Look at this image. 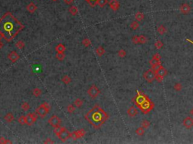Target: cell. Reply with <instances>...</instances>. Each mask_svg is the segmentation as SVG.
I'll return each mask as SVG.
<instances>
[{
    "label": "cell",
    "instance_id": "6da1fadb",
    "mask_svg": "<svg viewBox=\"0 0 193 144\" xmlns=\"http://www.w3.org/2000/svg\"><path fill=\"white\" fill-rule=\"evenodd\" d=\"M24 29L22 24L11 12H6L0 18V32L6 41H11Z\"/></svg>",
    "mask_w": 193,
    "mask_h": 144
},
{
    "label": "cell",
    "instance_id": "7a4b0ae2",
    "mask_svg": "<svg viewBox=\"0 0 193 144\" xmlns=\"http://www.w3.org/2000/svg\"><path fill=\"white\" fill-rule=\"evenodd\" d=\"M84 119L94 128L99 129L107 121L109 115L98 105H96L86 113Z\"/></svg>",
    "mask_w": 193,
    "mask_h": 144
},
{
    "label": "cell",
    "instance_id": "3957f363",
    "mask_svg": "<svg viewBox=\"0 0 193 144\" xmlns=\"http://www.w3.org/2000/svg\"><path fill=\"white\" fill-rule=\"evenodd\" d=\"M154 107H155V104L153 103L149 98H148L141 105H140L138 108L140 110L142 113H144V114H147L153 110Z\"/></svg>",
    "mask_w": 193,
    "mask_h": 144
},
{
    "label": "cell",
    "instance_id": "277c9868",
    "mask_svg": "<svg viewBox=\"0 0 193 144\" xmlns=\"http://www.w3.org/2000/svg\"><path fill=\"white\" fill-rule=\"evenodd\" d=\"M51 107L47 102H44L42 103L39 107H38L36 110V113L38 114V116L41 118H44L45 117V116L50 111Z\"/></svg>",
    "mask_w": 193,
    "mask_h": 144
},
{
    "label": "cell",
    "instance_id": "5b68a950",
    "mask_svg": "<svg viewBox=\"0 0 193 144\" xmlns=\"http://www.w3.org/2000/svg\"><path fill=\"white\" fill-rule=\"evenodd\" d=\"M136 93H137L136 95L132 99V102L138 107L145 101H146L149 98V97L146 95H145L143 92H141V91H136Z\"/></svg>",
    "mask_w": 193,
    "mask_h": 144
},
{
    "label": "cell",
    "instance_id": "8992f818",
    "mask_svg": "<svg viewBox=\"0 0 193 144\" xmlns=\"http://www.w3.org/2000/svg\"><path fill=\"white\" fill-rule=\"evenodd\" d=\"M156 74L152 68L147 70L143 74V78L149 83H152L156 80Z\"/></svg>",
    "mask_w": 193,
    "mask_h": 144
},
{
    "label": "cell",
    "instance_id": "52a82bcc",
    "mask_svg": "<svg viewBox=\"0 0 193 144\" xmlns=\"http://www.w3.org/2000/svg\"><path fill=\"white\" fill-rule=\"evenodd\" d=\"M88 94L91 98H96L100 94V90L96 85H92L88 90Z\"/></svg>",
    "mask_w": 193,
    "mask_h": 144
},
{
    "label": "cell",
    "instance_id": "ba28073f",
    "mask_svg": "<svg viewBox=\"0 0 193 144\" xmlns=\"http://www.w3.org/2000/svg\"><path fill=\"white\" fill-rule=\"evenodd\" d=\"M38 118V114L36 113H30L26 115V125L31 126L36 122Z\"/></svg>",
    "mask_w": 193,
    "mask_h": 144
},
{
    "label": "cell",
    "instance_id": "9c48e42d",
    "mask_svg": "<svg viewBox=\"0 0 193 144\" xmlns=\"http://www.w3.org/2000/svg\"><path fill=\"white\" fill-rule=\"evenodd\" d=\"M85 134H86V131H85L84 129H78V130L75 131H73V133H72V134H71V138L74 140H78L79 138L83 137Z\"/></svg>",
    "mask_w": 193,
    "mask_h": 144
},
{
    "label": "cell",
    "instance_id": "30bf717a",
    "mask_svg": "<svg viewBox=\"0 0 193 144\" xmlns=\"http://www.w3.org/2000/svg\"><path fill=\"white\" fill-rule=\"evenodd\" d=\"M48 123L50 125H51L52 127L55 128L57 126H59L60 124H61V119L58 117V116L56 115H54L52 116H51L49 119H48Z\"/></svg>",
    "mask_w": 193,
    "mask_h": 144
},
{
    "label": "cell",
    "instance_id": "8fae6325",
    "mask_svg": "<svg viewBox=\"0 0 193 144\" xmlns=\"http://www.w3.org/2000/svg\"><path fill=\"white\" fill-rule=\"evenodd\" d=\"M71 134L72 133H70L69 131H67V129L63 130V131H61L60 134H58V137L59 139L62 142H66L68 139L71 138Z\"/></svg>",
    "mask_w": 193,
    "mask_h": 144
},
{
    "label": "cell",
    "instance_id": "7c38bea8",
    "mask_svg": "<svg viewBox=\"0 0 193 144\" xmlns=\"http://www.w3.org/2000/svg\"><path fill=\"white\" fill-rule=\"evenodd\" d=\"M183 126L187 129H190L193 127V119L190 116L186 117L183 121Z\"/></svg>",
    "mask_w": 193,
    "mask_h": 144
},
{
    "label": "cell",
    "instance_id": "4fadbf2b",
    "mask_svg": "<svg viewBox=\"0 0 193 144\" xmlns=\"http://www.w3.org/2000/svg\"><path fill=\"white\" fill-rule=\"evenodd\" d=\"M180 11L183 14H188L191 11V7L187 3H183L180 6Z\"/></svg>",
    "mask_w": 193,
    "mask_h": 144
},
{
    "label": "cell",
    "instance_id": "5bb4252c",
    "mask_svg": "<svg viewBox=\"0 0 193 144\" xmlns=\"http://www.w3.org/2000/svg\"><path fill=\"white\" fill-rule=\"evenodd\" d=\"M8 59L11 62H16L20 59V56L16 51H11L8 55Z\"/></svg>",
    "mask_w": 193,
    "mask_h": 144
},
{
    "label": "cell",
    "instance_id": "9a60e30c",
    "mask_svg": "<svg viewBox=\"0 0 193 144\" xmlns=\"http://www.w3.org/2000/svg\"><path fill=\"white\" fill-rule=\"evenodd\" d=\"M109 5L110 8L114 11L119 10L120 7V4L118 0H110L109 2Z\"/></svg>",
    "mask_w": 193,
    "mask_h": 144
},
{
    "label": "cell",
    "instance_id": "2e32d148",
    "mask_svg": "<svg viewBox=\"0 0 193 144\" xmlns=\"http://www.w3.org/2000/svg\"><path fill=\"white\" fill-rule=\"evenodd\" d=\"M137 113H138V111H137L136 108L134 106H131V107H130L128 108V111H127L128 115L130 117H134L136 115H137Z\"/></svg>",
    "mask_w": 193,
    "mask_h": 144
},
{
    "label": "cell",
    "instance_id": "e0dca14e",
    "mask_svg": "<svg viewBox=\"0 0 193 144\" xmlns=\"http://www.w3.org/2000/svg\"><path fill=\"white\" fill-rule=\"evenodd\" d=\"M155 72H156L157 76H160V77H164V76H166L167 74V71L163 66H161Z\"/></svg>",
    "mask_w": 193,
    "mask_h": 144
},
{
    "label": "cell",
    "instance_id": "ac0fdd59",
    "mask_svg": "<svg viewBox=\"0 0 193 144\" xmlns=\"http://www.w3.org/2000/svg\"><path fill=\"white\" fill-rule=\"evenodd\" d=\"M26 9L27 11H29L30 14H33V13H35L36 12V11L37 10V6L36 5L35 3H33V2H30L29 5H26Z\"/></svg>",
    "mask_w": 193,
    "mask_h": 144
},
{
    "label": "cell",
    "instance_id": "d6986e66",
    "mask_svg": "<svg viewBox=\"0 0 193 144\" xmlns=\"http://www.w3.org/2000/svg\"><path fill=\"white\" fill-rule=\"evenodd\" d=\"M69 12L73 16L77 15L78 13V8H77L76 6H75V5H72V6H70L69 8Z\"/></svg>",
    "mask_w": 193,
    "mask_h": 144
},
{
    "label": "cell",
    "instance_id": "ffe728a7",
    "mask_svg": "<svg viewBox=\"0 0 193 144\" xmlns=\"http://www.w3.org/2000/svg\"><path fill=\"white\" fill-rule=\"evenodd\" d=\"M4 119H5V121H6L8 123H11V122H12L14 121L15 117H14V116H13V114H12V113H7L5 116H4Z\"/></svg>",
    "mask_w": 193,
    "mask_h": 144
},
{
    "label": "cell",
    "instance_id": "44dd1931",
    "mask_svg": "<svg viewBox=\"0 0 193 144\" xmlns=\"http://www.w3.org/2000/svg\"><path fill=\"white\" fill-rule=\"evenodd\" d=\"M55 50L57 53H64V51L66 50V47L62 44H58L55 47Z\"/></svg>",
    "mask_w": 193,
    "mask_h": 144
},
{
    "label": "cell",
    "instance_id": "7402d4cb",
    "mask_svg": "<svg viewBox=\"0 0 193 144\" xmlns=\"http://www.w3.org/2000/svg\"><path fill=\"white\" fill-rule=\"evenodd\" d=\"M134 17H135V20L136 21H138V22H140L142 21L143 19H144V17H145V16L144 14L142 13V12H137V13H136L135 15H134Z\"/></svg>",
    "mask_w": 193,
    "mask_h": 144
},
{
    "label": "cell",
    "instance_id": "603a6c76",
    "mask_svg": "<svg viewBox=\"0 0 193 144\" xmlns=\"http://www.w3.org/2000/svg\"><path fill=\"white\" fill-rule=\"evenodd\" d=\"M157 31H158V32L160 35H164V34L167 32V29H166V28H165V26H164L160 25V26L157 28Z\"/></svg>",
    "mask_w": 193,
    "mask_h": 144
},
{
    "label": "cell",
    "instance_id": "cb8c5ba5",
    "mask_svg": "<svg viewBox=\"0 0 193 144\" xmlns=\"http://www.w3.org/2000/svg\"><path fill=\"white\" fill-rule=\"evenodd\" d=\"M96 53H97V55L98 56H102L103 54L105 53V50L104 48L103 47L100 46L98 47L97 49H96Z\"/></svg>",
    "mask_w": 193,
    "mask_h": 144
},
{
    "label": "cell",
    "instance_id": "d4e9b609",
    "mask_svg": "<svg viewBox=\"0 0 193 144\" xmlns=\"http://www.w3.org/2000/svg\"><path fill=\"white\" fill-rule=\"evenodd\" d=\"M15 46L17 47L18 49L22 50V49H23V48H24V47H25V43H24V41H23L19 40V41H17V42H16Z\"/></svg>",
    "mask_w": 193,
    "mask_h": 144
},
{
    "label": "cell",
    "instance_id": "484cf974",
    "mask_svg": "<svg viewBox=\"0 0 193 144\" xmlns=\"http://www.w3.org/2000/svg\"><path fill=\"white\" fill-rule=\"evenodd\" d=\"M149 64H150V65H151L152 67H154V66H156L157 65H159V64H162V62L160 60H158L156 59H154V58H152L151 60L149 61Z\"/></svg>",
    "mask_w": 193,
    "mask_h": 144
},
{
    "label": "cell",
    "instance_id": "4316f807",
    "mask_svg": "<svg viewBox=\"0 0 193 144\" xmlns=\"http://www.w3.org/2000/svg\"><path fill=\"white\" fill-rule=\"evenodd\" d=\"M65 129L66 128L64 127H61V126L59 125V126H57V127L54 128V133L58 136V134H60L61 131H63V130H65Z\"/></svg>",
    "mask_w": 193,
    "mask_h": 144
},
{
    "label": "cell",
    "instance_id": "83f0119b",
    "mask_svg": "<svg viewBox=\"0 0 193 144\" xmlns=\"http://www.w3.org/2000/svg\"><path fill=\"white\" fill-rule=\"evenodd\" d=\"M42 90L39 89V88H35V89H32V94H33V95L34 96H36V97H39V95H42Z\"/></svg>",
    "mask_w": 193,
    "mask_h": 144
},
{
    "label": "cell",
    "instance_id": "f1b7e54d",
    "mask_svg": "<svg viewBox=\"0 0 193 144\" xmlns=\"http://www.w3.org/2000/svg\"><path fill=\"white\" fill-rule=\"evenodd\" d=\"M83 104V101L80 98H76L75 101H74V105L76 107H81Z\"/></svg>",
    "mask_w": 193,
    "mask_h": 144
},
{
    "label": "cell",
    "instance_id": "f546056e",
    "mask_svg": "<svg viewBox=\"0 0 193 144\" xmlns=\"http://www.w3.org/2000/svg\"><path fill=\"white\" fill-rule=\"evenodd\" d=\"M61 80H62V82H63V83H65L66 85L69 84V83H71V81H72V80H71L70 77H69L68 75L63 76V77H62V79H61Z\"/></svg>",
    "mask_w": 193,
    "mask_h": 144
},
{
    "label": "cell",
    "instance_id": "4dcf8cb0",
    "mask_svg": "<svg viewBox=\"0 0 193 144\" xmlns=\"http://www.w3.org/2000/svg\"><path fill=\"white\" fill-rule=\"evenodd\" d=\"M139 23H138V21H133L131 23H130V28H131V29H133V30H136L138 28H139Z\"/></svg>",
    "mask_w": 193,
    "mask_h": 144
},
{
    "label": "cell",
    "instance_id": "1f68e13d",
    "mask_svg": "<svg viewBox=\"0 0 193 144\" xmlns=\"http://www.w3.org/2000/svg\"><path fill=\"white\" fill-rule=\"evenodd\" d=\"M82 44L85 47H88L91 45V41H90V39L88 38H84L83 40H82Z\"/></svg>",
    "mask_w": 193,
    "mask_h": 144
},
{
    "label": "cell",
    "instance_id": "d6a6232c",
    "mask_svg": "<svg viewBox=\"0 0 193 144\" xmlns=\"http://www.w3.org/2000/svg\"><path fill=\"white\" fill-rule=\"evenodd\" d=\"M147 41H148L147 40V38L145 35H139V44H146Z\"/></svg>",
    "mask_w": 193,
    "mask_h": 144
},
{
    "label": "cell",
    "instance_id": "836d02e7",
    "mask_svg": "<svg viewBox=\"0 0 193 144\" xmlns=\"http://www.w3.org/2000/svg\"><path fill=\"white\" fill-rule=\"evenodd\" d=\"M135 133L138 136H143L144 134V133H145V130H144V128L143 127H140V128H138L136 130Z\"/></svg>",
    "mask_w": 193,
    "mask_h": 144
},
{
    "label": "cell",
    "instance_id": "e575fe53",
    "mask_svg": "<svg viewBox=\"0 0 193 144\" xmlns=\"http://www.w3.org/2000/svg\"><path fill=\"white\" fill-rule=\"evenodd\" d=\"M18 122L21 125L26 124V116H21L18 118Z\"/></svg>",
    "mask_w": 193,
    "mask_h": 144
},
{
    "label": "cell",
    "instance_id": "d590c367",
    "mask_svg": "<svg viewBox=\"0 0 193 144\" xmlns=\"http://www.w3.org/2000/svg\"><path fill=\"white\" fill-rule=\"evenodd\" d=\"M141 126H142L143 128H148L150 126V122H149L148 120L144 119V120H143V122H142V123H141Z\"/></svg>",
    "mask_w": 193,
    "mask_h": 144
},
{
    "label": "cell",
    "instance_id": "8d00e7d4",
    "mask_svg": "<svg viewBox=\"0 0 193 144\" xmlns=\"http://www.w3.org/2000/svg\"><path fill=\"white\" fill-rule=\"evenodd\" d=\"M21 108L23 109V111H27V110H29L30 109V106L29 103H27V102H23V103L21 104Z\"/></svg>",
    "mask_w": 193,
    "mask_h": 144
},
{
    "label": "cell",
    "instance_id": "74e56055",
    "mask_svg": "<svg viewBox=\"0 0 193 144\" xmlns=\"http://www.w3.org/2000/svg\"><path fill=\"white\" fill-rule=\"evenodd\" d=\"M164 46V44H163V42H162L161 40H158V41H156V43H155V47L156 48V49H161L162 47H163Z\"/></svg>",
    "mask_w": 193,
    "mask_h": 144
},
{
    "label": "cell",
    "instance_id": "f35d334b",
    "mask_svg": "<svg viewBox=\"0 0 193 144\" xmlns=\"http://www.w3.org/2000/svg\"><path fill=\"white\" fill-rule=\"evenodd\" d=\"M56 58L58 59L59 61H63V59H65V54H64V53H57Z\"/></svg>",
    "mask_w": 193,
    "mask_h": 144
},
{
    "label": "cell",
    "instance_id": "ab89813d",
    "mask_svg": "<svg viewBox=\"0 0 193 144\" xmlns=\"http://www.w3.org/2000/svg\"><path fill=\"white\" fill-rule=\"evenodd\" d=\"M107 3H108V0H98L97 1V5H99L100 8H103Z\"/></svg>",
    "mask_w": 193,
    "mask_h": 144
},
{
    "label": "cell",
    "instance_id": "60d3db41",
    "mask_svg": "<svg viewBox=\"0 0 193 144\" xmlns=\"http://www.w3.org/2000/svg\"><path fill=\"white\" fill-rule=\"evenodd\" d=\"M182 84L181 83H175L174 84V86H173V89L177 91V92H180L181 89H182Z\"/></svg>",
    "mask_w": 193,
    "mask_h": 144
},
{
    "label": "cell",
    "instance_id": "b9f144b4",
    "mask_svg": "<svg viewBox=\"0 0 193 144\" xmlns=\"http://www.w3.org/2000/svg\"><path fill=\"white\" fill-rule=\"evenodd\" d=\"M126 51L125 50H123V49H121L119 50L118 52V56L120 57V58H124V57L126 56Z\"/></svg>",
    "mask_w": 193,
    "mask_h": 144
},
{
    "label": "cell",
    "instance_id": "7bdbcfd3",
    "mask_svg": "<svg viewBox=\"0 0 193 144\" xmlns=\"http://www.w3.org/2000/svg\"><path fill=\"white\" fill-rule=\"evenodd\" d=\"M0 143L1 144H8V143H12V142L9 140L5 139V137H0Z\"/></svg>",
    "mask_w": 193,
    "mask_h": 144
},
{
    "label": "cell",
    "instance_id": "ee69618b",
    "mask_svg": "<svg viewBox=\"0 0 193 144\" xmlns=\"http://www.w3.org/2000/svg\"><path fill=\"white\" fill-rule=\"evenodd\" d=\"M67 112L69 113H73L74 111H75V110H76V107L73 106V104H69L67 106Z\"/></svg>",
    "mask_w": 193,
    "mask_h": 144
},
{
    "label": "cell",
    "instance_id": "f6af8a7d",
    "mask_svg": "<svg viewBox=\"0 0 193 144\" xmlns=\"http://www.w3.org/2000/svg\"><path fill=\"white\" fill-rule=\"evenodd\" d=\"M89 5H91V7H95L96 5H97V1L98 0H85Z\"/></svg>",
    "mask_w": 193,
    "mask_h": 144
},
{
    "label": "cell",
    "instance_id": "bcb514c9",
    "mask_svg": "<svg viewBox=\"0 0 193 144\" xmlns=\"http://www.w3.org/2000/svg\"><path fill=\"white\" fill-rule=\"evenodd\" d=\"M131 41H132V43L134 44H139V36L134 35L132 37V38H131Z\"/></svg>",
    "mask_w": 193,
    "mask_h": 144
},
{
    "label": "cell",
    "instance_id": "7dc6e473",
    "mask_svg": "<svg viewBox=\"0 0 193 144\" xmlns=\"http://www.w3.org/2000/svg\"><path fill=\"white\" fill-rule=\"evenodd\" d=\"M163 79H164V77H160V76H156V80L157 82L158 83H162L163 81Z\"/></svg>",
    "mask_w": 193,
    "mask_h": 144
},
{
    "label": "cell",
    "instance_id": "c3c4849f",
    "mask_svg": "<svg viewBox=\"0 0 193 144\" xmlns=\"http://www.w3.org/2000/svg\"><path fill=\"white\" fill-rule=\"evenodd\" d=\"M152 58L156 59H158V60H161V55H160L159 53H156L155 55H153Z\"/></svg>",
    "mask_w": 193,
    "mask_h": 144
},
{
    "label": "cell",
    "instance_id": "681fc988",
    "mask_svg": "<svg viewBox=\"0 0 193 144\" xmlns=\"http://www.w3.org/2000/svg\"><path fill=\"white\" fill-rule=\"evenodd\" d=\"M44 143L45 144H48V143H54V142L51 140V139H50V138H48L46 140H45L44 141Z\"/></svg>",
    "mask_w": 193,
    "mask_h": 144
},
{
    "label": "cell",
    "instance_id": "f907efd6",
    "mask_svg": "<svg viewBox=\"0 0 193 144\" xmlns=\"http://www.w3.org/2000/svg\"><path fill=\"white\" fill-rule=\"evenodd\" d=\"M64 2L67 4V5H72L73 2H74V0H64Z\"/></svg>",
    "mask_w": 193,
    "mask_h": 144
},
{
    "label": "cell",
    "instance_id": "816d5d0a",
    "mask_svg": "<svg viewBox=\"0 0 193 144\" xmlns=\"http://www.w3.org/2000/svg\"><path fill=\"white\" fill-rule=\"evenodd\" d=\"M2 47H3V43L2 42V41H0V50L2 48Z\"/></svg>",
    "mask_w": 193,
    "mask_h": 144
},
{
    "label": "cell",
    "instance_id": "f5cc1de1",
    "mask_svg": "<svg viewBox=\"0 0 193 144\" xmlns=\"http://www.w3.org/2000/svg\"><path fill=\"white\" fill-rule=\"evenodd\" d=\"M190 115H191V116H192L193 117V107H192V109L190 110Z\"/></svg>",
    "mask_w": 193,
    "mask_h": 144
},
{
    "label": "cell",
    "instance_id": "db71d44e",
    "mask_svg": "<svg viewBox=\"0 0 193 144\" xmlns=\"http://www.w3.org/2000/svg\"><path fill=\"white\" fill-rule=\"evenodd\" d=\"M2 38H3V35H2V33L0 32V41H1V40H2Z\"/></svg>",
    "mask_w": 193,
    "mask_h": 144
},
{
    "label": "cell",
    "instance_id": "11a10c76",
    "mask_svg": "<svg viewBox=\"0 0 193 144\" xmlns=\"http://www.w3.org/2000/svg\"><path fill=\"white\" fill-rule=\"evenodd\" d=\"M53 2H56V1H58V0H52Z\"/></svg>",
    "mask_w": 193,
    "mask_h": 144
}]
</instances>
